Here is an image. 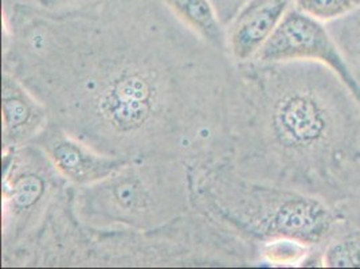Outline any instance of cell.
Instances as JSON below:
<instances>
[{
  "label": "cell",
  "mask_w": 360,
  "mask_h": 269,
  "mask_svg": "<svg viewBox=\"0 0 360 269\" xmlns=\"http://www.w3.org/2000/svg\"><path fill=\"white\" fill-rule=\"evenodd\" d=\"M292 6L293 0H250L226 27L227 51L233 61L255 60Z\"/></svg>",
  "instance_id": "30bf717a"
},
{
  "label": "cell",
  "mask_w": 360,
  "mask_h": 269,
  "mask_svg": "<svg viewBox=\"0 0 360 269\" xmlns=\"http://www.w3.org/2000/svg\"><path fill=\"white\" fill-rule=\"evenodd\" d=\"M315 248L295 239H273L259 245L261 263L277 267H302L307 257Z\"/></svg>",
  "instance_id": "5bb4252c"
},
{
  "label": "cell",
  "mask_w": 360,
  "mask_h": 269,
  "mask_svg": "<svg viewBox=\"0 0 360 269\" xmlns=\"http://www.w3.org/2000/svg\"><path fill=\"white\" fill-rule=\"evenodd\" d=\"M317 249L319 267L360 268V225L348 223Z\"/></svg>",
  "instance_id": "7c38bea8"
},
{
  "label": "cell",
  "mask_w": 360,
  "mask_h": 269,
  "mask_svg": "<svg viewBox=\"0 0 360 269\" xmlns=\"http://www.w3.org/2000/svg\"><path fill=\"white\" fill-rule=\"evenodd\" d=\"M75 210L96 227H160L191 210L188 165L165 158L129 161L105 180L75 187Z\"/></svg>",
  "instance_id": "5b68a950"
},
{
  "label": "cell",
  "mask_w": 360,
  "mask_h": 269,
  "mask_svg": "<svg viewBox=\"0 0 360 269\" xmlns=\"http://www.w3.org/2000/svg\"><path fill=\"white\" fill-rule=\"evenodd\" d=\"M68 267H242L261 263L259 245L191 208L150 230L96 227L78 221Z\"/></svg>",
  "instance_id": "277c9868"
},
{
  "label": "cell",
  "mask_w": 360,
  "mask_h": 269,
  "mask_svg": "<svg viewBox=\"0 0 360 269\" xmlns=\"http://www.w3.org/2000/svg\"><path fill=\"white\" fill-rule=\"evenodd\" d=\"M188 178L191 208L258 245L288 239L321 248L354 223L315 195L243 177L226 158L190 163Z\"/></svg>",
  "instance_id": "3957f363"
},
{
  "label": "cell",
  "mask_w": 360,
  "mask_h": 269,
  "mask_svg": "<svg viewBox=\"0 0 360 269\" xmlns=\"http://www.w3.org/2000/svg\"><path fill=\"white\" fill-rule=\"evenodd\" d=\"M293 6L321 22H332L360 10V0H293Z\"/></svg>",
  "instance_id": "9a60e30c"
},
{
  "label": "cell",
  "mask_w": 360,
  "mask_h": 269,
  "mask_svg": "<svg viewBox=\"0 0 360 269\" xmlns=\"http://www.w3.org/2000/svg\"><path fill=\"white\" fill-rule=\"evenodd\" d=\"M180 20L221 50L227 51L226 27L210 0H165ZM229 53V51H227Z\"/></svg>",
  "instance_id": "8fae6325"
},
{
  "label": "cell",
  "mask_w": 360,
  "mask_h": 269,
  "mask_svg": "<svg viewBox=\"0 0 360 269\" xmlns=\"http://www.w3.org/2000/svg\"><path fill=\"white\" fill-rule=\"evenodd\" d=\"M360 97V10L327 23Z\"/></svg>",
  "instance_id": "4fadbf2b"
},
{
  "label": "cell",
  "mask_w": 360,
  "mask_h": 269,
  "mask_svg": "<svg viewBox=\"0 0 360 269\" xmlns=\"http://www.w3.org/2000/svg\"><path fill=\"white\" fill-rule=\"evenodd\" d=\"M234 65L165 0H96L63 13L15 3L4 16L3 70L51 124L127 161L226 158Z\"/></svg>",
  "instance_id": "6da1fadb"
},
{
  "label": "cell",
  "mask_w": 360,
  "mask_h": 269,
  "mask_svg": "<svg viewBox=\"0 0 360 269\" xmlns=\"http://www.w3.org/2000/svg\"><path fill=\"white\" fill-rule=\"evenodd\" d=\"M226 159L243 177L315 195L360 225V101L323 63L236 62Z\"/></svg>",
  "instance_id": "7a4b0ae2"
},
{
  "label": "cell",
  "mask_w": 360,
  "mask_h": 269,
  "mask_svg": "<svg viewBox=\"0 0 360 269\" xmlns=\"http://www.w3.org/2000/svg\"><path fill=\"white\" fill-rule=\"evenodd\" d=\"M96 0H32V3L44 10L53 11V13H63L78 10L85 6H89Z\"/></svg>",
  "instance_id": "e0dca14e"
},
{
  "label": "cell",
  "mask_w": 360,
  "mask_h": 269,
  "mask_svg": "<svg viewBox=\"0 0 360 269\" xmlns=\"http://www.w3.org/2000/svg\"><path fill=\"white\" fill-rule=\"evenodd\" d=\"M255 60L262 62H317L343 78L360 101L358 89L347 69L342 53L332 38L327 23L292 6L261 47Z\"/></svg>",
  "instance_id": "52a82bcc"
},
{
  "label": "cell",
  "mask_w": 360,
  "mask_h": 269,
  "mask_svg": "<svg viewBox=\"0 0 360 269\" xmlns=\"http://www.w3.org/2000/svg\"><path fill=\"white\" fill-rule=\"evenodd\" d=\"M1 143L3 151L30 144L50 124L44 103L16 77L1 75Z\"/></svg>",
  "instance_id": "9c48e42d"
},
{
  "label": "cell",
  "mask_w": 360,
  "mask_h": 269,
  "mask_svg": "<svg viewBox=\"0 0 360 269\" xmlns=\"http://www.w3.org/2000/svg\"><path fill=\"white\" fill-rule=\"evenodd\" d=\"M70 184L35 144L3 151V256L23 248L44 221L56 198Z\"/></svg>",
  "instance_id": "8992f818"
},
{
  "label": "cell",
  "mask_w": 360,
  "mask_h": 269,
  "mask_svg": "<svg viewBox=\"0 0 360 269\" xmlns=\"http://www.w3.org/2000/svg\"><path fill=\"white\" fill-rule=\"evenodd\" d=\"M32 144L44 151L60 177L75 187L89 186L105 180L121 165L129 162L90 147L51 123L34 139Z\"/></svg>",
  "instance_id": "ba28073f"
},
{
  "label": "cell",
  "mask_w": 360,
  "mask_h": 269,
  "mask_svg": "<svg viewBox=\"0 0 360 269\" xmlns=\"http://www.w3.org/2000/svg\"><path fill=\"white\" fill-rule=\"evenodd\" d=\"M222 25L227 27L250 0H210Z\"/></svg>",
  "instance_id": "2e32d148"
}]
</instances>
